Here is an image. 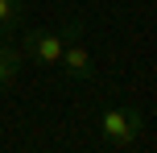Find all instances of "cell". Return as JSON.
<instances>
[{"mask_svg": "<svg viewBox=\"0 0 157 153\" xmlns=\"http://www.w3.org/2000/svg\"><path fill=\"white\" fill-rule=\"evenodd\" d=\"M103 137L112 141V145H132L136 132H141V112H128V108H108L99 120Z\"/></svg>", "mask_w": 157, "mask_h": 153, "instance_id": "obj_1", "label": "cell"}, {"mask_svg": "<svg viewBox=\"0 0 157 153\" xmlns=\"http://www.w3.org/2000/svg\"><path fill=\"white\" fill-rule=\"evenodd\" d=\"M62 33H46V29H33V33H25V50L21 54H29V58H37V62H46V66H54L58 58H62Z\"/></svg>", "mask_w": 157, "mask_h": 153, "instance_id": "obj_2", "label": "cell"}, {"mask_svg": "<svg viewBox=\"0 0 157 153\" xmlns=\"http://www.w3.org/2000/svg\"><path fill=\"white\" fill-rule=\"evenodd\" d=\"M58 62H66V75H71V79H91V75H95L91 54H87V46H78V41H66Z\"/></svg>", "mask_w": 157, "mask_h": 153, "instance_id": "obj_3", "label": "cell"}, {"mask_svg": "<svg viewBox=\"0 0 157 153\" xmlns=\"http://www.w3.org/2000/svg\"><path fill=\"white\" fill-rule=\"evenodd\" d=\"M17 66H21V50L0 41V87H8V83L17 79Z\"/></svg>", "mask_w": 157, "mask_h": 153, "instance_id": "obj_4", "label": "cell"}, {"mask_svg": "<svg viewBox=\"0 0 157 153\" xmlns=\"http://www.w3.org/2000/svg\"><path fill=\"white\" fill-rule=\"evenodd\" d=\"M21 17H25V4H21V0H0V29L21 25Z\"/></svg>", "mask_w": 157, "mask_h": 153, "instance_id": "obj_5", "label": "cell"}]
</instances>
